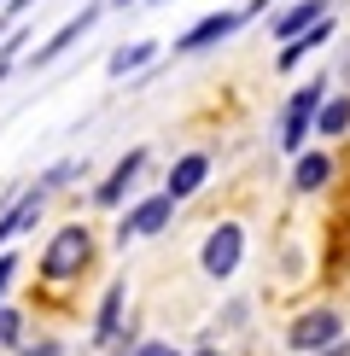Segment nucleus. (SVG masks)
<instances>
[{
    "label": "nucleus",
    "mask_w": 350,
    "mask_h": 356,
    "mask_svg": "<svg viewBox=\"0 0 350 356\" xmlns=\"http://www.w3.org/2000/svg\"><path fill=\"white\" fill-rule=\"evenodd\" d=\"M88 251H94L88 228H58V234H53V245H47V257H41V275H53V280L76 275L82 263H88Z\"/></svg>",
    "instance_id": "obj_1"
},
{
    "label": "nucleus",
    "mask_w": 350,
    "mask_h": 356,
    "mask_svg": "<svg viewBox=\"0 0 350 356\" xmlns=\"http://www.w3.org/2000/svg\"><path fill=\"white\" fill-rule=\"evenodd\" d=\"M292 350H303V356H315V350H327V345H339V316L333 309H310V316H298L292 321Z\"/></svg>",
    "instance_id": "obj_2"
},
{
    "label": "nucleus",
    "mask_w": 350,
    "mask_h": 356,
    "mask_svg": "<svg viewBox=\"0 0 350 356\" xmlns=\"http://www.w3.org/2000/svg\"><path fill=\"white\" fill-rule=\"evenodd\" d=\"M315 111H321V82H310V88H298V94H292L286 123H281V146H286V152H298V146H303V135H310V123H315Z\"/></svg>",
    "instance_id": "obj_3"
},
{
    "label": "nucleus",
    "mask_w": 350,
    "mask_h": 356,
    "mask_svg": "<svg viewBox=\"0 0 350 356\" xmlns=\"http://www.w3.org/2000/svg\"><path fill=\"white\" fill-rule=\"evenodd\" d=\"M240 251H245V234H240V222H222V228L204 240V275H233L240 269Z\"/></svg>",
    "instance_id": "obj_4"
},
{
    "label": "nucleus",
    "mask_w": 350,
    "mask_h": 356,
    "mask_svg": "<svg viewBox=\"0 0 350 356\" xmlns=\"http://www.w3.org/2000/svg\"><path fill=\"white\" fill-rule=\"evenodd\" d=\"M94 18H99V6H82L76 18H70V24H65V29H58V35L47 41V47H35V53H29V65H53V58L65 53V47H76V41L88 35V29H94Z\"/></svg>",
    "instance_id": "obj_5"
},
{
    "label": "nucleus",
    "mask_w": 350,
    "mask_h": 356,
    "mask_svg": "<svg viewBox=\"0 0 350 356\" xmlns=\"http://www.w3.org/2000/svg\"><path fill=\"white\" fill-rule=\"evenodd\" d=\"M233 29H240V12H210V18H199L181 41H175V47H181V53H199V47H210V41L233 35Z\"/></svg>",
    "instance_id": "obj_6"
},
{
    "label": "nucleus",
    "mask_w": 350,
    "mask_h": 356,
    "mask_svg": "<svg viewBox=\"0 0 350 356\" xmlns=\"http://www.w3.org/2000/svg\"><path fill=\"white\" fill-rule=\"evenodd\" d=\"M164 222H169V199H164V193H158V199H140L135 211L123 216V228H117V240L128 245V234H158Z\"/></svg>",
    "instance_id": "obj_7"
},
{
    "label": "nucleus",
    "mask_w": 350,
    "mask_h": 356,
    "mask_svg": "<svg viewBox=\"0 0 350 356\" xmlns=\"http://www.w3.org/2000/svg\"><path fill=\"white\" fill-rule=\"evenodd\" d=\"M204 175H210V158H204V152H187L181 164L169 170V193H164V199H169V204H175V199H193V193L204 187Z\"/></svg>",
    "instance_id": "obj_8"
},
{
    "label": "nucleus",
    "mask_w": 350,
    "mask_h": 356,
    "mask_svg": "<svg viewBox=\"0 0 350 356\" xmlns=\"http://www.w3.org/2000/svg\"><path fill=\"white\" fill-rule=\"evenodd\" d=\"M327 18V0H298V6H286L281 18H274V41H292V35H303L310 24Z\"/></svg>",
    "instance_id": "obj_9"
},
{
    "label": "nucleus",
    "mask_w": 350,
    "mask_h": 356,
    "mask_svg": "<svg viewBox=\"0 0 350 356\" xmlns=\"http://www.w3.org/2000/svg\"><path fill=\"white\" fill-rule=\"evenodd\" d=\"M35 216H41V187H29V193H24V199H18V204H12V211H6V216H0V245H6V240H12V234H24V228H29V222H35Z\"/></svg>",
    "instance_id": "obj_10"
},
{
    "label": "nucleus",
    "mask_w": 350,
    "mask_h": 356,
    "mask_svg": "<svg viewBox=\"0 0 350 356\" xmlns=\"http://www.w3.org/2000/svg\"><path fill=\"white\" fill-rule=\"evenodd\" d=\"M152 58H158V41H135V47H117L106 58V70H111V76H128V70H146Z\"/></svg>",
    "instance_id": "obj_11"
},
{
    "label": "nucleus",
    "mask_w": 350,
    "mask_h": 356,
    "mask_svg": "<svg viewBox=\"0 0 350 356\" xmlns=\"http://www.w3.org/2000/svg\"><path fill=\"white\" fill-rule=\"evenodd\" d=\"M327 35H333V24H327V18H321V24H310V29H303V35H292L286 47H281V70H292V65H298L303 53H315L321 41H327Z\"/></svg>",
    "instance_id": "obj_12"
},
{
    "label": "nucleus",
    "mask_w": 350,
    "mask_h": 356,
    "mask_svg": "<svg viewBox=\"0 0 350 356\" xmlns=\"http://www.w3.org/2000/svg\"><path fill=\"white\" fill-rule=\"evenodd\" d=\"M140 164H146V152H128L123 164L111 170V181L99 187V204H117V199H123V193H128V181H135V175H140Z\"/></svg>",
    "instance_id": "obj_13"
},
{
    "label": "nucleus",
    "mask_w": 350,
    "mask_h": 356,
    "mask_svg": "<svg viewBox=\"0 0 350 356\" xmlns=\"http://www.w3.org/2000/svg\"><path fill=\"white\" fill-rule=\"evenodd\" d=\"M327 175H333V164H327V152H310V158H298V187H303V193L327 187Z\"/></svg>",
    "instance_id": "obj_14"
},
{
    "label": "nucleus",
    "mask_w": 350,
    "mask_h": 356,
    "mask_svg": "<svg viewBox=\"0 0 350 356\" xmlns=\"http://www.w3.org/2000/svg\"><path fill=\"white\" fill-rule=\"evenodd\" d=\"M315 123H321V135H344L350 129V99H327V106L315 111Z\"/></svg>",
    "instance_id": "obj_15"
},
{
    "label": "nucleus",
    "mask_w": 350,
    "mask_h": 356,
    "mask_svg": "<svg viewBox=\"0 0 350 356\" xmlns=\"http://www.w3.org/2000/svg\"><path fill=\"white\" fill-rule=\"evenodd\" d=\"M117 309H123V286H111V292H106V304H99V327H94V339H111V333H117Z\"/></svg>",
    "instance_id": "obj_16"
},
{
    "label": "nucleus",
    "mask_w": 350,
    "mask_h": 356,
    "mask_svg": "<svg viewBox=\"0 0 350 356\" xmlns=\"http://www.w3.org/2000/svg\"><path fill=\"white\" fill-rule=\"evenodd\" d=\"M0 345H18V309H0Z\"/></svg>",
    "instance_id": "obj_17"
},
{
    "label": "nucleus",
    "mask_w": 350,
    "mask_h": 356,
    "mask_svg": "<svg viewBox=\"0 0 350 356\" xmlns=\"http://www.w3.org/2000/svg\"><path fill=\"white\" fill-rule=\"evenodd\" d=\"M24 6H29V0H12V6H6V12H0V35H6V29H12V18H18V12H24Z\"/></svg>",
    "instance_id": "obj_18"
},
{
    "label": "nucleus",
    "mask_w": 350,
    "mask_h": 356,
    "mask_svg": "<svg viewBox=\"0 0 350 356\" xmlns=\"http://www.w3.org/2000/svg\"><path fill=\"white\" fill-rule=\"evenodd\" d=\"M135 356H175V350H169V345H140Z\"/></svg>",
    "instance_id": "obj_19"
},
{
    "label": "nucleus",
    "mask_w": 350,
    "mask_h": 356,
    "mask_svg": "<svg viewBox=\"0 0 350 356\" xmlns=\"http://www.w3.org/2000/svg\"><path fill=\"white\" fill-rule=\"evenodd\" d=\"M12 269H18V263H12V257H0V292H6V280H12Z\"/></svg>",
    "instance_id": "obj_20"
},
{
    "label": "nucleus",
    "mask_w": 350,
    "mask_h": 356,
    "mask_svg": "<svg viewBox=\"0 0 350 356\" xmlns=\"http://www.w3.org/2000/svg\"><path fill=\"white\" fill-rule=\"evenodd\" d=\"M111 6H128V0H111Z\"/></svg>",
    "instance_id": "obj_21"
},
{
    "label": "nucleus",
    "mask_w": 350,
    "mask_h": 356,
    "mask_svg": "<svg viewBox=\"0 0 350 356\" xmlns=\"http://www.w3.org/2000/svg\"><path fill=\"white\" fill-rule=\"evenodd\" d=\"M199 356H216V350H199Z\"/></svg>",
    "instance_id": "obj_22"
},
{
    "label": "nucleus",
    "mask_w": 350,
    "mask_h": 356,
    "mask_svg": "<svg viewBox=\"0 0 350 356\" xmlns=\"http://www.w3.org/2000/svg\"><path fill=\"white\" fill-rule=\"evenodd\" d=\"M257 6H269V0H257Z\"/></svg>",
    "instance_id": "obj_23"
}]
</instances>
